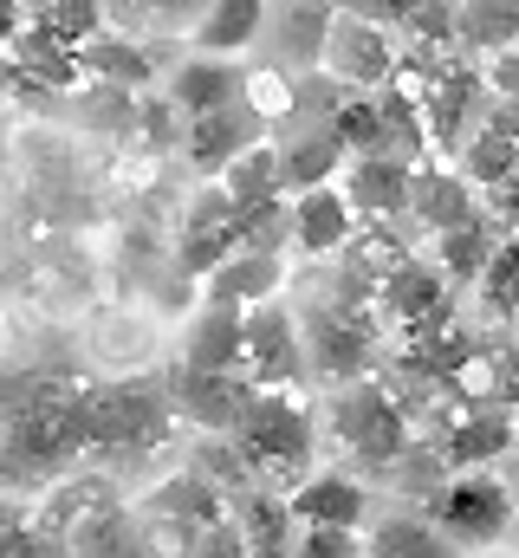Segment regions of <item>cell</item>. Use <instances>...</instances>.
Returning <instances> with one entry per match:
<instances>
[{
  "mask_svg": "<svg viewBox=\"0 0 519 558\" xmlns=\"http://www.w3.org/2000/svg\"><path fill=\"white\" fill-rule=\"evenodd\" d=\"M351 228H358V215H351L345 189H331V182L299 189V195L286 202V241L305 247V254H338V247L351 241Z\"/></svg>",
  "mask_w": 519,
  "mask_h": 558,
  "instance_id": "cell-8",
  "label": "cell"
},
{
  "mask_svg": "<svg viewBox=\"0 0 519 558\" xmlns=\"http://www.w3.org/2000/svg\"><path fill=\"white\" fill-rule=\"evenodd\" d=\"M384 305L415 331V325H435V318H448L455 312V299H448V279L435 260H396L384 274Z\"/></svg>",
  "mask_w": 519,
  "mask_h": 558,
  "instance_id": "cell-13",
  "label": "cell"
},
{
  "mask_svg": "<svg viewBox=\"0 0 519 558\" xmlns=\"http://www.w3.org/2000/svg\"><path fill=\"white\" fill-rule=\"evenodd\" d=\"M33 20H46V33H52L59 46H72V52L105 33V7H98V0H46Z\"/></svg>",
  "mask_w": 519,
  "mask_h": 558,
  "instance_id": "cell-33",
  "label": "cell"
},
{
  "mask_svg": "<svg viewBox=\"0 0 519 558\" xmlns=\"http://www.w3.org/2000/svg\"><path fill=\"white\" fill-rule=\"evenodd\" d=\"M286 558H364L358 526H292Z\"/></svg>",
  "mask_w": 519,
  "mask_h": 558,
  "instance_id": "cell-34",
  "label": "cell"
},
{
  "mask_svg": "<svg viewBox=\"0 0 519 558\" xmlns=\"http://www.w3.org/2000/svg\"><path fill=\"white\" fill-rule=\"evenodd\" d=\"M241 318H248V305L208 299L202 318L189 325V364L195 371H234L241 364Z\"/></svg>",
  "mask_w": 519,
  "mask_h": 558,
  "instance_id": "cell-21",
  "label": "cell"
},
{
  "mask_svg": "<svg viewBox=\"0 0 519 558\" xmlns=\"http://www.w3.org/2000/svg\"><path fill=\"white\" fill-rule=\"evenodd\" d=\"M266 137V124H260L254 111H241V105H221V111H202V118H189V137H182V149H189V162L202 169V175H221L248 143Z\"/></svg>",
  "mask_w": 519,
  "mask_h": 558,
  "instance_id": "cell-11",
  "label": "cell"
},
{
  "mask_svg": "<svg viewBox=\"0 0 519 558\" xmlns=\"http://www.w3.org/2000/svg\"><path fill=\"white\" fill-rule=\"evenodd\" d=\"M273 162H279V195H299V189L331 182V175L345 169V149H338V137H331L325 124H318V131H305V137L273 143Z\"/></svg>",
  "mask_w": 519,
  "mask_h": 558,
  "instance_id": "cell-19",
  "label": "cell"
},
{
  "mask_svg": "<svg viewBox=\"0 0 519 558\" xmlns=\"http://www.w3.org/2000/svg\"><path fill=\"white\" fill-rule=\"evenodd\" d=\"M474 286H481V305L494 318H519V241H494V254L474 274Z\"/></svg>",
  "mask_w": 519,
  "mask_h": 558,
  "instance_id": "cell-31",
  "label": "cell"
},
{
  "mask_svg": "<svg viewBox=\"0 0 519 558\" xmlns=\"http://www.w3.org/2000/svg\"><path fill=\"white\" fill-rule=\"evenodd\" d=\"M248 397H254V384L248 377H234V371H195V364H182V377H176V410L189 422H202V428H234V416L248 410Z\"/></svg>",
  "mask_w": 519,
  "mask_h": 558,
  "instance_id": "cell-10",
  "label": "cell"
},
{
  "mask_svg": "<svg viewBox=\"0 0 519 558\" xmlns=\"http://www.w3.org/2000/svg\"><path fill=\"white\" fill-rule=\"evenodd\" d=\"M234 247H241V241H234V202H228L221 189H208V195L195 202L189 228H182V274L208 279Z\"/></svg>",
  "mask_w": 519,
  "mask_h": 558,
  "instance_id": "cell-14",
  "label": "cell"
},
{
  "mask_svg": "<svg viewBox=\"0 0 519 558\" xmlns=\"http://www.w3.org/2000/svg\"><path fill=\"white\" fill-rule=\"evenodd\" d=\"M13 520H20V513H13V507H7V500H0V533H7V526H13Z\"/></svg>",
  "mask_w": 519,
  "mask_h": 558,
  "instance_id": "cell-44",
  "label": "cell"
},
{
  "mask_svg": "<svg viewBox=\"0 0 519 558\" xmlns=\"http://www.w3.org/2000/svg\"><path fill=\"white\" fill-rule=\"evenodd\" d=\"M215 189L234 202V215H241V208H260V202H279V162H273V143L266 137L248 143V149L215 175Z\"/></svg>",
  "mask_w": 519,
  "mask_h": 558,
  "instance_id": "cell-23",
  "label": "cell"
},
{
  "mask_svg": "<svg viewBox=\"0 0 519 558\" xmlns=\"http://www.w3.org/2000/svg\"><path fill=\"white\" fill-rule=\"evenodd\" d=\"M266 26H279V52H286L292 65H318L325 26H331V7H325V0H286V13H279V20L266 13Z\"/></svg>",
  "mask_w": 519,
  "mask_h": 558,
  "instance_id": "cell-28",
  "label": "cell"
},
{
  "mask_svg": "<svg viewBox=\"0 0 519 558\" xmlns=\"http://www.w3.org/2000/svg\"><path fill=\"white\" fill-rule=\"evenodd\" d=\"M149 513H156L162 526H169V520H176V526H189V539H195L202 526H215V520H221V487H215L208 474H169V481L149 494Z\"/></svg>",
  "mask_w": 519,
  "mask_h": 558,
  "instance_id": "cell-22",
  "label": "cell"
},
{
  "mask_svg": "<svg viewBox=\"0 0 519 558\" xmlns=\"http://www.w3.org/2000/svg\"><path fill=\"white\" fill-rule=\"evenodd\" d=\"M487 195H494V208H500L507 221H519V162H514V175H507V182H494Z\"/></svg>",
  "mask_w": 519,
  "mask_h": 558,
  "instance_id": "cell-42",
  "label": "cell"
},
{
  "mask_svg": "<svg viewBox=\"0 0 519 558\" xmlns=\"http://www.w3.org/2000/svg\"><path fill=\"white\" fill-rule=\"evenodd\" d=\"M98 7H105V26L124 33V39L162 33V0H98Z\"/></svg>",
  "mask_w": 519,
  "mask_h": 558,
  "instance_id": "cell-35",
  "label": "cell"
},
{
  "mask_svg": "<svg viewBox=\"0 0 519 558\" xmlns=\"http://www.w3.org/2000/svg\"><path fill=\"white\" fill-rule=\"evenodd\" d=\"M519 162V111H494L474 137H461V175L474 182V189H494V182H507Z\"/></svg>",
  "mask_w": 519,
  "mask_h": 558,
  "instance_id": "cell-18",
  "label": "cell"
},
{
  "mask_svg": "<svg viewBox=\"0 0 519 558\" xmlns=\"http://www.w3.org/2000/svg\"><path fill=\"white\" fill-rule=\"evenodd\" d=\"M234 98H241V72H234V59L195 52V59H182V65L169 72V105H176L182 118L221 111V105H234Z\"/></svg>",
  "mask_w": 519,
  "mask_h": 558,
  "instance_id": "cell-15",
  "label": "cell"
},
{
  "mask_svg": "<svg viewBox=\"0 0 519 558\" xmlns=\"http://www.w3.org/2000/svg\"><path fill=\"white\" fill-rule=\"evenodd\" d=\"M318 65L331 85H351V92H377L396 72V46H389V26H377L371 13H331L325 26V46H318Z\"/></svg>",
  "mask_w": 519,
  "mask_h": 558,
  "instance_id": "cell-3",
  "label": "cell"
},
{
  "mask_svg": "<svg viewBox=\"0 0 519 558\" xmlns=\"http://www.w3.org/2000/svg\"><path fill=\"white\" fill-rule=\"evenodd\" d=\"M59 533H46V526H26V520H13L7 533H0V558H59Z\"/></svg>",
  "mask_w": 519,
  "mask_h": 558,
  "instance_id": "cell-36",
  "label": "cell"
},
{
  "mask_svg": "<svg viewBox=\"0 0 519 558\" xmlns=\"http://www.w3.org/2000/svg\"><path fill=\"white\" fill-rule=\"evenodd\" d=\"M248 558H286V553H248Z\"/></svg>",
  "mask_w": 519,
  "mask_h": 558,
  "instance_id": "cell-46",
  "label": "cell"
},
{
  "mask_svg": "<svg viewBox=\"0 0 519 558\" xmlns=\"http://www.w3.org/2000/svg\"><path fill=\"white\" fill-rule=\"evenodd\" d=\"M286 513H292V526H364L371 494H364V481H358V474L325 468V474H305V481L292 487Z\"/></svg>",
  "mask_w": 519,
  "mask_h": 558,
  "instance_id": "cell-9",
  "label": "cell"
},
{
  "mask_svg": "<svg viewBox=\"0 0 519 558\" xmlns=\"http://www.w3.org/2000/svg\"><path fill=\"white\" fill-rule=\"evenodd\" d=\"M189 558H248V539H241V533L228 526V513H221L215 526H202V533H195V553H189Z\"/></svg>",
  "mask_w": 519,
  "mask_h": 558,
  "instance_id": "cell-38",
  "label": "cell"
},
{
  "mask_svg": "<svg viewBox=\"0 0 519 558\" xmlns=\"http://www.w3.org/2000/svg\"><path fill=\"white\" fill-rule=\"evenodd\" d=\"M371 558H448V539L435 533V526H422V520H377V533H371Z\"/></svg>",
  "mask_w": 519,
  "mask_h": 558,
  "instance_id": "cell-32",
  "label": "cell"
},
{
  "mask_svg": "<svg viewBox=\"0 0 519 558\" xmlns=\"http://www.w3.org/2000/svg\"><path fill=\"white\" fill-rule=\"evenodd\" d=\"M234 105L254 111L260 124H279V118L299 111V85H292L279 65H260V72H241V98H234Z\"/></svg>",
  "mask_w": 519,
  "mask_h": 558,
  "instance_id": "cell-29",
  "label": "cell"
},
{
  "mask_svg": "<svg viewBox=\"0 0 519 558\" xmlns=\"http://www.w3.org/2000/svg\"><path fill=\"white\" fill-rule=\"evenodd\" d=\"M266 0H208V13L195 20V52H215V59H234V52H248L260 46V33H266Z\"/></svg>",
  "mask_w": 519,
  "mask_h": 558,
  "instance_id": "cell-17",
  "label": "cell"
},
{
  "mask_svg": "<svg viewBox=\"0 0 519 558\" xmlns=\"http://www.w3.org/2000/svg\"><path fill=\"white\" fill-rule=\"evenodd\" d=\"M26 26V0H0V46Z\"/></svg>",
  "mask_w": 519,
  "mask_h": 558,
  "instance_id": "cell-43",
  "label": "cell"
},
{
  "mask_svg": "<svg viewBox=\"0 0 519 558\" xmlns=\"http://www.w3.org/2000/svg\"><path fill=\"white\" fill-rule=\"evenodd\" d=\"M79 72L105 78V85H149V52H143V39H124L105 26L92 46H79Z\"/></svg>",
  "mask_w": 519,
  "mask_h": 558,
  "instance_id": "cell-25",
  "label": "cell"
},
{
  "mask_svg": "<svg viewBox=\"0 0 519 558\" xmlns=\"http://www.w3.org/2000/svg\"><path fill=\"white\" fill-rule=\"evenodd\" d=\"M202 13H208V0H162V33H195Z\"/></svg>",
  "mask_w": 519,
  "mask_h": 558,
  "instance_id": "cell-40",
  "label": "cell"
},
{
  "mask_svg": "<svg viewBox=\"0 0 519 558\" xmlns=\"http://www.w3.org/2000/svg\"><path fill=\"white\" fill-rule=\"evenodd\" d=\"M487 254H494V228L474 215V221H461V228H448V234H442V260H435V267H442V279L455 286V279L481 274V267H487Z\"/></svg>",
  "mask_w": 519,
  "mask_h": 558,
  "instance_id": "cell-30",
  "label": "cell"
},
{
  "mask_svg": "<svg viewBox=\"0 0 519 558\" xmlns=\"http://www.w3.org/2000/svg\"><path fill=\"white\" fill-rule=\"evenodd\" d=\"M487 397H494V410H507V416L519 422V344L494 351V371H487Z\"/></svg>",
  "mask_w": 519,
  "mask_h": 558,
  "instance_id": "cell-37",
  "label": "cell"
},
{
  "mask_svg": "<svg viewBox=\"0 0 519 558\" xmlns=\"http://www.w3.org/2000/svg\"><path fill=\"white\" fill-rule=\"evenodd\" d=\"M299 338L312 344V364H318L325 377H338V384L371 364V331H364V318H351V312H318Z\"/></svg>",
  "mask_w": 519,
  "mask_h": 558,
  "instance_id": "cell-16",
  "label": "cell"
},
{
  "mask_svg": "<svg viewBox=\"0 0 519 558\" xmlns=\"http://www.w3.org/2000/svg\"><path fill=\"white\" fill-rule=\"evenodd\" d=\"M514 487H519V441H514Z\"/></svg>",
  "mask_w": 519,
  "mask_h": 558,
  "instance_id": "cell-45",
  "label": "cell"
},
{
  "mask_svg": "<svg viewBox=\"0 0 519 558\" xmlns=\"http://www.w3.org/2000/svg\"><path fill=\"white\" fill-rule=\"evenodd\" d=\"M338 441L358 454V461H371V468H396L402 454H409V416H402V403L377 390V384H358V390H345L338 397Z\"/></svg>",
  "mask_w": 519,
  "mask_h": 558,
  "instance_id": "cell-5",
  "label": "cell"
},
{
  "mask_svg": "<svg viewBox=\"0 0 519 558\" xmlns=\"http://www.w3.org/2000/svg\"><path fill=\"white\" fill-rule=\"evenodd\" d=\"M429 526L448 539V546H500L514 533V481L487 474V468H461V474H442L435 494H429Z\"/></svg>",
  "mask_w": 519,
  "mask_h": 558,
  "instance_id": "cell-2",
  "label": "cell"
},
{
  "mask_svg": "<svg viewBox=\"0 0 519 558\" xmlns=\"http://www.w3.org/2000/svg\"><path fill=\"white\" fill-rule=\"evenodd\" d=\"M409 208H415L435 234H448V228H461V221L481 215L468 175H415V182H409Z\"/></svg>",
  "mask_w": 519,
  "mask_h": 558,
  "instance_id": "cell-24",
  "label": "cell"
},
{
  "mask_svg": "<svg viewBox=\"0 0 519 558\" xmlns=\"http://www.w3.org/2000/svg\"><path fill=\"white\" fill-rule=\"evenodd\" d=\"M487 85H494L500 98H519V46L494 52V65H487Z\"/></svg>",
  "mask_w": 519,
  "mask_h": 558,
  "instance_id": "cell-39",
  "label": "cell"
},
{
  "mask_svg": "<svg viewBox=\"0 0 519 558\" xmlns=\"http://www.w3.org/2000/svg\"><path fill=\"white\" fill-rule=\"evenodd\" d=\"M279 254H266V247H234L215 274H208V299H228V305H260V299H273L279 292Z\"/></svg>",
  "mask_w": 519,
  "mask_h": 558,
  "instance_id": "cell-20",
  "label": "cell"
},
{
  "mask_svg": "<svg viewBox=\"0 0 519 558\" xmlns=\"http://www.w3.org/2000/svg\"><path fill=\"white\" fill-rule=\"evenodd\" d=\"M519 441V422L507 410H468V416L455 422L448 435H442V474H461V468H494L500 454H514Z\"/></svg>",
  "mask_w": 519,
  "mask_h": 558,
  "instance_id": "cell-12",
  "label": "cell"
},
{
  "mask_svg": "<svg viewBox=\"0 0 519 558\" xmlns=\"http://www.w3.org/2000/svg\"><path fill=\"white\" fill-rule=\"evenodd\" d=\"M234 371H248L254 390H286L305 371V344H299V325H292L286 305H273V299L248 305V318H241V364Z\"/></svg>",
  "mask_w": 519,
  "mask_h": 558,
  "instance_id": "cell-6",
  "label": "cell"
},
{
  "mask_svg": "<svg viewBox=\"0 0 519 558\" xmlns=\"http://www.w3.org/2000/svg\"><path fill=\"white\" fill-rule=\"evenodd\" d=\"M455 39L481 52L519 46V0H455Z\"/></svg>",
  "mask_w": 519,
  "mask_h": 558,
  "instance_id": "cell-26",
  "label": "cell"
},
{
  "mask_svg": "<svg viewBox=\"0 0 519 558\" xmlns=\"http://www.w3.org/2000/svg\"><path fill=\"white\" fill-rule=\"evenodd\" d=\"M415 7H422V0H364V13H371L377 26H402Z\"/></svg>",
  "mask_w": 519,
  "mask_h": 558,
  "instance_id": "cell-41",
  "label": "cell"
},
{
  "mask_svg": "<svg viewBox=\"0 0 519 558\" xmlns=\"http://www.w3.org/2000/svg\"><path fill=\"white\" fill-rule=\"evenodd\" d=\"M345 202H351V215H377V221H396V215H409V182H415V162H402V156H345Z\"/></svg>",
  "mask_w": 519,
  "mask_h": 558,
  "instance_id": "cell-7",
  "label": "cell"
},
{
  "mask_svg": "<svg viewBox=\"0 0 519 558\" xmlns=\"http://www.w3.org/2000/svg\"><path fill=\"white\" fill-rule=\"evenodd\" d=\"M162 410H169V397L149 377L85 390V448H136V441L162 435Z\"/></svg>",
  "mask_w": 519,
  "mask_h": 558,
  "instance_id": "cell-4",
  "label": "cell"
},
{
  "mask_svg": "<svg viewBox=\"0 0 519 558\" xmlns=\"http://www.w3.org/2000/svg\"><path fill=\"white\" fill-rule=\"evenodd\" d=\"M228 526L248 539V553H286V539H292V513H286V500H273L266 487H254V494L234 500Z\"/></svg>",
  "mask_w": 519,
  "mask_h": 558,
  "instance_id": "cell-27",
  "label": "cell"
},
{
  "mask_svg": "<svg viewBox=\"0 0 519 558\" xmlns=\"http://www.w3.org/2000/svg\"><path fill=\"white\" fill-rule=\"evenodd\" d=\"M234 461L248 481H286V474H305V454H312V416L279 397V390H254L248 410L234 416Z\"/></svg>",
  "mask_w": 519,
  "mask_h": 558,
  "instance_id": "cell-1",
  "label": "cell"
}]
</instances>
